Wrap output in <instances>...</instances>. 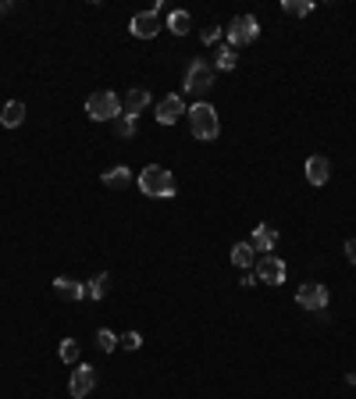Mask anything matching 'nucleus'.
<instances>
[{
  "label": "nucleus",
  "mask_w": 356,
  "mask_h": 399,
  "mask_svg": "<svg viewBox=\"0 0 356 399\" xmlns=\"http://www.w3.org/2000/svg\"><path fill=\"white\" fill-rule=\"evenodd\" d=\"M257 36H260V22L253 14H239L232 18V25H228V47H249V43H257Z\"/></svg>",
  "instance_id": "nucleus-5"
},
{
  "label": "nucleus",
  "mask_w": 356,
  "mask_h": 399,
  "mask_svg": "<svg viewBox=\"0 0 356 399\" xmlns=\"http://www.w3.org/2000/svg\"><path fill=\"white\" fill-rule=\"evenodd\" d=\"M249 246L257 249V257H264V254H271V249L278 246V232L271 225H257L253 228V239H249Z\"/></svg>",
  "instance_id": "nucleus-12"
},
{
  "label": "nucleus",
  "mask_w": 356,
  "mask_h": 399,
  "mask_svg": "<svg viewBox=\"0 0 356 399\" xmlns=\"http://www.w3.org/2000/svg\"><path fill=\"white\" fill-rule=\"evenodd\" d=\"M235 61H239V57H235V50H232V47H221V50H218V57H214V65H218L221 72H232V68H235Z\"/></svg>",
  "instance_id": "nucleus-23"
},
{
  "label": "nucleus",
  "mask_w": 356,
  "mask_h": 399,
  "mask_svg": "<svg viewBox=\"0 0 356 399\" xmlns=\"http://www.w3.org/2000/svg\"><path fill=\"white\" fill-rule=\"evenodd\" d=\"M232 264L235 267H253L257 264V249L249 246V243H235L232 246Z\"/></svg>",
  "instance_id": "nucleus-17"
},
{
  "label": "nucleus",
  "mask_w": 356,
  "mask_h": 399,
  "mask_svg": "<svg viewBox=\"0 0 356 399\" xmlns=\"http://www.w3.org/2000/svg\"><path fill=\"white\" fill-rule=\"evenodd\" d=\"M328 178H331V161L321 157V154H313V157L306 161V182H310V185H324Z\"/></svg>",
  "instance_id": "nucleus-13"
},
{
  "label": "nucleus",
  "mask_w": 356,
  "mask_h": 399,
  "mask_svg": "<svg viewBox=\"0 0 356 399\" xmlns=\"http://www.w3.org/2000/svg\"><path fill=\"white\" fill-rule=\"evenodd\" d=\"M185 93L189 96H207L211 93V86H214V68L207 65V61H193L189 68H185Z\"/></svg>",
  "instance_id": "nucleus-4"
},
{
  "label": "nucleus",
  "mask_w": 356,
  "mask_h": 399,
  "mask_svg": "<svg viewBox=\"0 0 356 399\" xmlns=\"http://www.w3.org/2000/svg\"><path fill=\"white\" fill-rule=\"evenodd\" d=\"M296 303H300L303 310H310V314H321V310L331 303V292H328V285H321V282H303V285L296 289Z\"/></svg>",
  "instance_id": "nucleus-6"
},
{
  "label": "nucleus",
  "mask_w": 356,
  "mask_h": 399,
  "mask_svg": "<svg viewBox=\"0 0 356 399\" xmlns=\"http://www.w3.org/2000/svg\"><path fill=\"white\" fill-rule=\"evenodd\" d=\"M96 346H100L103 353H114V349H118V335H114L111 328H100V331H96Z\"/></svg>",
  "instance_id": "nucleus-24"
},
{
  "label": "nucleus",
  "mask_w": 356,
  "mask_h": 399,
  "mask_svg": "<svg viewBox=\"0 0 356 399\" xmlns=\"http://www.w3.org/2000/svg\"><path fill=\"white\" fill-rule=\"evenodd\" d=\"M182 114H185V103H182V96H178V93L157 100V121H160V125H175Z\"/></svg>",
  "instance_id": "nucleus-10"
},
{
  "label": "nucleus",
  "mask_w": 356,
  "mask_h": 399,
  "mask_svg": "<svg viewBox=\"0 0 356 399\" xmlns=\"http://www.w3.org/2000/svg\"><path fill=\"white\" fill-rule=\"evenodd\" d=\"M22 121H25V103L22 100H8L4 111H0V125H4V129H18Z\"/></svg>",
  "instance_id": "nucleus-15"
},
{
  "label": "nucleus",
  "mask_w": 356,
  "mask_h": 399,
  "mask_svg": "<svg viewBox=\"0 0 356 399\" xmlns=\"http://www.w3.org/2000/svg\"><path fill=\"white\" fill-rule=\"evenodd\" d=\"M14 4H11V0H8V4H4V0H0V14H4V11H11Z\"/></svg>",
  "instance_id": "nucleus-29"
},
{
  "label": "nucleus",
  "mask_w": 356,
  "mask_h": 399,
  "mask_svg": "<svg viewBox=\"0 0 356 399\" xmlns=\"http://www.w3.org/2000/svg\"><path fill=\"white\" fill-rule=\"evenodd\" d=\"M93 389H96V371H93L90 364H78V367L72 371V378H68V392H72V399H86Z\"/></svg>",
  "instance_id": "nucleus-7"
},
{
  "label": "nucleus",
  "mask_w": 356,
  "mask_h": 399,
  "mask_svg": "<svg viewBox=\"0 0 356 399\" xmlns=\"http://www.w3.org/2000/svg\"><path fill=\"white\" fill-rule=\"evenodd\" d=\"M139 189L146 196H157V200H167V196H175L178 193V182H175V175L167 172V167H160V164H146L143 172H139Z\"/></svg>",
  "instance_id": "nucleus-1"
},
{
  "label": "nucleus",
  "mask_w": 356,
  "mask_h": 399,
  "mask_svg": "<svg viewBox=\"0 0 356 399\" xmlns=\"http://www.w3.org/2000/svg\"><path fill=\"white\" fill-rule=\"evenodd\" d=\"M146 108H150V93H146V90H129V93H125V103H121V114L125 118H139Z\"/></svg>",
  "instance_id": "nucleus-11"
},
{
  "label": "nucleus",
  "mask_w": 356,
  "mask_h": 399,
  "mask_svg": "<svg viewBox=\"0 0 356 399\" xmlns=\"http://www.w3.org/2000/svg\"><path fill=\"white\" fill-rule=\"evenodd\" d=\"M282 11L292 18H306L313 11V0H282Z\"/></svg>",
  "instance_id": "nucleus-20"
},
{
  "label": "nucleus",
  "mask_w": 356,
  "mask_h": 399,
  "mask_svg": "<svg viewBox=\"0 0 356 399\" xmlns=\"http://www.w3.org/2000/svg\"><path fill=\"white\" fill-rule=\"evenodd\" d=\"M346 257H349V264L356 267V239H349V243H346Z\"/></svg>",
  "instance_id": "nucleus-27"
},
{
  "label": "nucleus",
  "mask_w": 356,
  "mask_h": 399,
  "mask_svg": "<svg viewBox=\"0 0 356 399\" xmlns=\"http://www.w3.org/2000/svg\"><path fill=\"white\" fill-rule=\"evenodd\" d=\"M86 114H90L93 121H114V118L121 114V96L111 93V90L93 93V96L86 100Z\"/></svg>",
  "instance_id": "nucleus-3"
},
{
  "label": "nucleus",
  "mask_w": 356,
  "mask_h": 399,
  "mask_svg": "<svg viewBox=\"0 0 356 399\" xmlns=\"http://www.w3.org/2000/svg\"><path fill=\"white\" fill-rule=\"evenodd\" d=\"M132 182V172H129V167H107V172H103V185H107V189H125V185H129Z\"/></svg>",
  "instance_id": "nucleus-16"
},
{
  "label": "nucleus",
  "mask_w": 356,
  "mask_h": 399,
  "mask_svg": "<svg viewBox=\"0 0 356 399\" xmlns=\"http://www.w3.org/2000/svg\"><path fill=\"white\" fill-rule=\"evenodd\" d=\"M78 353H82V349H78V342H75V339H65V342L57 346V356H61L65 364H78Z\"/></svg>",
  "instance_id": "nucleus-21"
},
{
  "label": "nucleus",
  "mask_w": 356,
  "mask_h": 399,
  "mask_svg": "<svg viewBox=\"0 0 356 399\" xmlns=\"http://www.w3.org/2000/svg\"><path fill=\"white\" fill-rule=\"evenodd\" d=\"M257 282H260V278H257V271H249V275H246V278H242V289H253V285H257Z\"/></svg>",
  "instance_id": "nucleus-28"
},
{
  "label": "nucleus",
  "mask_w": 356,
  "mask_h": 399,
  "mask_svg": "<svg viewBox=\"0 0 356 399\" xmlns=\"http://www.w3.org/2000/svg\"><path fill=\"white\" fill-rule=\"evenodd\" d=\"M54 289H57V296L61 300H68V303H78V300H86V285L75 282V278H54Z\"/></svg>",
  "instance_id": "nucleus-14"
},
{
  "label": "nucleus",
  "mask_w": 356,
  "mask_h": 399,
  "mask_svg": "<svg viewBox=\"0 0 356 399\" xmlns=\"http://www.w3.org/2000/svg\"><path fill=\"white\" fill-rule=\"evenodd\" d=\"M167 29H171L175 36H185L193 29V14L189 11H171V18H167Z\"/></svg>",
  "instance_id": "nucleus-18"
},
{
  "label": "nucleus",
  "mask_w": 356,
  "mask_h": 399,
  "mask_svg": "<svg viewBox=\"0 0 356 399\" xmlns=\"http://www.w3.org/2000/svg\"><path fill=\"white\" fill-rule=\"evenodd\" d=\"M118 346H121V349H129V353H136V349L143 346V335H139V331H125L121 339H118Z\"/></svg>",
  "instance_id": "nucleus-25"
},
{
  "label": "nucleus",
  "mask_w": 356,
  "mask_h": 399,
  "mask_svg": "<svg viewBox=\"0 0 356 399\" xmlns=\"http://www.w3.org/2000/svg\"><path fill=\"white\" fill-rule=\"evenodd\" d=\"M257 278H260L264 285H282V282H285V264H282L278 257H271V254L257 257Z\"/></svg>",
  "instance_id": "nucleus-8"
},
{
  "label": "nucleus",
  "mask_w": 356,
  "mask_h": 399,
  "mask_svg": "<svg viewBox=\"0 0 356 399\" xmlns=\"http://www.w3.org/2000/svg\"><path fill=\"white\" fill-rule=\"evenodd\" d=\"M200 39H203V47H211V43H218V39H221V25H207V29L200 32Z\"/></svg>",
  "instance_id": "nucleus-26"
},
{
  "label": "nucleus",
  "mask_w": 356,
  "mask_h": 399,
  "mask_svg": "<svg viewBox=\"0 0 356 399\" xmlns=\"http://www.w3.org/2000/svg\"><path fill=\"white\" fill-rule=\"evenodd\" d=\"M129 29H132V36H139V39H154V36L160 32V22H157V11H139V14H132V22H129Z\"/></svg>",
  "instance_id": "nucleus-9"
},
{
  "label": "nucleus",
  "mask_w": 356,
  "mask_h": 399,
  "mask_svg": "<svg viewBox=\"0 0 356 399\" xmlns=\"http://www.w3.org/2000/svg\"><path fill=\"white\" fill-rule=\"evenodd\" d=\"M107 289H111V275L103 271V275H96V278L86 285V296H90V300H103V296H107Z\"/></svg>",
  "instance_id": "nucleus-19"
},
{
  "label": "nucleus",
  "mask_w": 356,
  "mask_h": 399,
  "mask_svg": "<svg viewBox=\"0 0 356 399\" xmlns=\"http://www.w3.org/2000/svg\"><path fill=\"white\" fill-rule=\"evenodd\" d=\"M114 136H118V139H132V136H136V121L125 118V114H118V118H114Z\"/></svg>",
  "instance_id": "nucleus-22"
},
{
  "label": "nucleus",
  "mask_w": 356,
  "mask_h": 399,
  "mask_svg": "<svg viewBox=\"0 0 356 399\" xmlns=\"http://www.w3.org/2000/svg\"><path fill=\"white\" fill-rule=\"evenodd\" d=\"M189 129H193V136H196V139H203V143L218 139V132H221L218 111L211 108V103H196V108L189 111Z\"/></svg>",
  "instance_id": "nucleus-2"
}]
</instances>
